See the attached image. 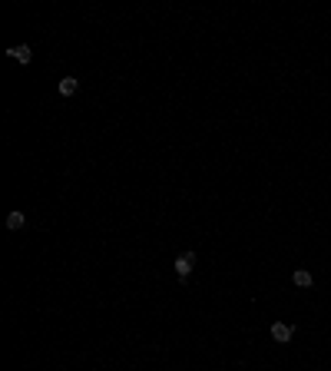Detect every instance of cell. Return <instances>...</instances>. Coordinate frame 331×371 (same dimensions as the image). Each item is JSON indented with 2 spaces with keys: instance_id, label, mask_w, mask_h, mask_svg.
<instances>
[{
  "instance_id": "cell-1",
  "label": "cell",
  "mask_w": 331,
  "mask_h": 371,
  "mask_svg": "<svg viewBox=\"0 0 331 371\" xmlns=\"http://www.w3.org/2000/svg\"><path fill=\"white\" fill-rule=\"evenodd\" d=\"M192 265H196V252H186V255H176V275L179 278H186L192 272Z\"/></svg>"
},
{
  "instance_id": "cell-2",
  "label": "cell",
  "mask_w": 331,
  "mask_h": 371,
  "mask_svg": "<svg viewBox=\"0 0 331 371\" xmlns=\"http://www.w3.org/2000/svg\"><path fill=\"white\" fill-rule=\"evenodd\" d=\"M291 335H295V328L285 325V322H275V325H272V338H275L278 345H288V341H291Z\"/></svg>"
},
{
  "instance_id": "cell-3",
  "label": "cell",
  "mask_w": 331,
  "mask_h": 371,
  "mask_svg": "<svg viewBox=\"0 0 331 371\" xmlns=\"http://www.w3.org/2000/svg\"><path fill=\"white\" fill-rule=\"evenodd\" d=\"M7 53L13 56V60H20V63H30V56H33V50L27 44H20V46H10V50H7Z\"/></svg>"
},
{
  "instance_id": "cell-4",
  "label": "cell",
  "mask_w": 331,
  "mask_h": 371,
  "mask_svg": "<svg viewBox=\"0 0 331 371\" xmlns=\"http://www.w3.org/2000/svg\"><path fill=\"white\" fill-rule=\"evenodd\" d=\"M77 90H80V80H73V77H63V80H60V93H63V96H73Z\"/></svg>"
},
{
  "instance_id": "cell-5",
  "label": "cell",
  "mask_w": 331,
  "mask_h": 371,
  "mask_svg": "<svg viewBox=\"0 0 331 371\" xmlns=\"http://www.w3.org/2000/svg\"><path fill=\"white\" fill-rule=\"evenodd\" d=\"M291 282H295L298 288H308V285H311V272H308V269H298V272L291 275Z\"/></svg>"
},
{
  "instance_id": "cell-6",
  "label": "cell",
  "mask_w": 331,
  "mask_h": 371,
  "mask_svg": "<svg viewBox=\"0 0 331 371\" xmlns=\"http://www.w3.org/2000/svg\"><path fill=\"white\" fill-rule=\"evenodd\" d=\"M23 222H27V216L17 209V212H10V216H7V229H23Z\"/></svg>"
}]
</instances>
